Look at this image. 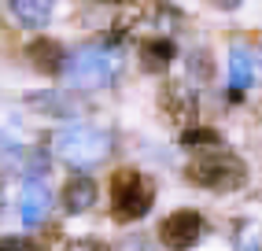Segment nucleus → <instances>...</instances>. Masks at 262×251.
I'll use <instances>...</instances> for the list:
<instances>
[{"instance_id": "obj_1", "label": "nucleus", "mask_w": 262, "mask_h": 251, "mask_svg": "<svg viewBox=\"0 0 262 251\" xmlns=\"http://www.w3.org/2000/svg\"><path fill=\"white\" fill-rule=\"evenodd\" d=\"M115 140L107 130H100V126H89V122H78V126H63L56 133V155L63 163H71L78 170H93L100 166L103 159L111 155Z\"/></svg>"}, {"instance_id": "obj_2", "label": "nucleus", "mask_w": 262, "mask_h": 251, "mask_svg": "<svg viewBox=\"0 0 262 251\" xmlns=\"http://www.w3.org/2000/svg\"><path fill=\"white\" fill-rule=\"evenodd\" d=\"M122 70V56L111 48H78L63 63V74L74 89H107Z\"/></svg>"}, {"instance_id": "obj_3", "label": "nucleus", "mask_w": 262, "mask_h": 251, "mask_svg": "<svg viewBox=\"0 0 262 251\" xmlns=\"http://www.w3.org/2000/svg\"><path fill=\"white\" fill-rule=\"evenodd\" d=\"M151 181H144V174L137 170H118L111 177V214L115 222H137L151 211Z\"/></svg>"}, {"instance_id": "obj_4", "label": "nucleus", "mask_w": 262, "mask_h": 251, "mask_svg": "<svg viewBox=\"0 0 262 251\" xmlns=\"http://www.w3.org/2000/svg\"><path fill=\"white\" fill-rule=\"evenodd\" d=\"M188 181L200 185V189H211V192H233L248 181V166L240 163L236 155H203L188 166Z\"/></svg>"}, {"instance_id": "obj_5", "label": "nucleus", "mask_w": 262, "mask_h": 251, "mask_svg": "<svg viewBox=\"0 0 262 251\" xmlns=\"http://www.w3.org/2000/svg\"><path fill=\"white\" fill-rule=\"evenodd\" d=\"M203 237V218L196 211H173L170 218H163L159 225V240L170 247V251H188L196 247Z\"/></svg>"}, {"instance_id": "obj_6", "label": "nucleus", "mask_w": 262, "mask_h": 251, "mask_svg": "<svg viewBox=\"0 0 262 251\" xmlns=\"http://www.w3.org/2000/svg\"><path fill=\"white\" fill-rule=\"evenodd\" d=\"M48 207H52V192L41 185V181H26L23 185V196H19V218L23 225H41L48 218Z\"/></svg>"}, {"instance_id": "obj_7", "label": "nucleus", "mask_w": 262, "mask_h": 251, "mask_svg": "<svg viewBox=\"0 0 262 251\" xmlns=\"http://www.w3.org/2000/svg\"><path fill=\"white\" fill-rule=\"evenodd\" d=\"M26 59L33 63V70H41V74H59L63 70V48H59V41H52V37H37V41H30L26 45Z\"/></svg>"}, {"instance_id": "obj_8", "label": "nucleus", "mask_w": 262, "mask_h": 251, "mask_svg": "<svg viewBox=\"0 0 262 251\" xmlns=\"http://www.w3.org/2000/svg\"><path fill=\"white\" fill-rule=\"evenodd\" d=\"M93 203H96V181L89 174H78V177H71V181L63 185V207L71 214L89 211Z\"/></svg>"}, {"instance_id": "obj_9", "label": "nucleus", "mask_w": 262, "mask_h": 251, "mask_svg": "<svg viewBox=\"0 0 262 251\" xmlns=\"http://www.w3.org/2000/svg\"><path fill=\"white\" fill-rule=\"evenodd\" d=\"M26 103L33 107V111H41V115H52V118H71V115H78L74 96L56 93V89H52V93H30Z\"/></svg>"}, {"instance_id": "obj_10", "label": "nucleus", "mask_w": 262, "mask_h": 251, "mask_svg": "<svg viewBox=\"0 0 262 251\" xmlns=\"http://www.w3.org/2000/svg\"><path fill=\"white\" fill-rule=\"evenodd\" d=\"M8 4L15 11V19L30 30H41L52 19V0H8Z\"/></svg>"}, {"instance_id": "obj_11", "label": "nucleus", "mask_w": 262, "mask_h": 251, "mask_svg": "<svg viewBox=\"0 0 262 251\" xmlns=\"http://www.w3.org/2000/svg\"><path fill=\"white\" fill-rule=\"evenodd\" d=\"M251 78H255L251 52L240 48V45H233V48H229V85L236 89V93H244V89L251 85Z\"/></svg>"}, {"instance_id": "obj_12", "label": "nucleus", "mask_w": 262, "mask_h": 251, "mask_svg": "<svg viewBox=\"0 0 262 251\" xmlns=\"http://www.w3.org/2000/svg\"><path fill=\"white\" fill-rule=\"evenodd\" d=\"M173 56H178V45L166 41V37H159V41H144V48H141L144 67L155 70V74H163V70L173 63Z\"/></svg>"}, {"instance_id": "obj_13", "label": "nucleus", "mask_w": 262, "mask_h": 251, "mask_svg": "<svg viewBox=\"0 0 262 251\" xmlns=\"http://www.w3.org/2000/svg\"><path fill=\"white\" fill-rule=\"evenodd\" d=\"M181 148H188V152H218L222 148V133L218 130H203V126L185 130L181 133Z\"/></svg>"}, {"instance_id": "obj_14", "label": "nucleus", "mask_w": 262, "mask_h": 251, "mask_svg": "<svg viewBox=\"0 0 262 251\" xmlns=\"http://www.w3.org/2000/svg\"><path fill=\"white\" fill-rule=\"evenodd\" d=\"M163 103H166V111L173 118H188L192 111H196V96H192L185 85H170L166 93H163Z\"/></svg>"}, {"instance_id": "obj_15", "label": "nucleus", "mask_w": 262, "mask_h": 251, "mask_svg": "<svg viewBox=\"0 0 262 251\" xmlns=\"http://www.w3.org/2000/svg\"><path fill=\"white\" fill-rule=\"evenodd\" d=\"M0 251H37V244L26 237H4L0 240Z\"/></svg>"}, {"instance_id": "obj_16", "label": "nucleus", "mask_w": 262, "mask_h": 251, "mask_svg": "<svg viewBox=\"0 0 262 251\" xmlns=\"http://www.w3.org/2000/svg\"><path fill=\"white\" fill-rule=\"evenodd\" d=\"M71 251H107V247H103L100 240H74Z\"/></svg>"}, {"instance_id": "obj_17", "label": "nucleus", "mask_w": 262, "mask_h": 251, "mask_svg": "<svg viewBox=\"0 0 262 251\" xmlns=\"http://www.w3.org/2000/svg\"><path fill=\"white\" fill-rule=\"evenodd\" d=\"M214 8H222V11H236L240 8V0H211Z\"/></svg>"}, {"instance_id": "obj_18", "label": "nucleus", "mask_w": 262, "mask_h": 251, "mask_svg": "<svg viewBox=\"0 0 262 251\" xmlns=\"http://www.w3.org/2000/svg\"><path fill=\"white\" fill-rule=\"evenodd\" d=\"M244 251H258V247H255V244H248V247H244Z\"/></svg>"}]
</instances>
